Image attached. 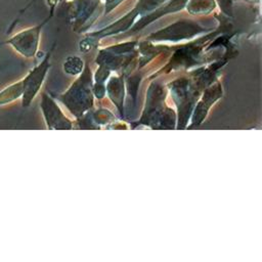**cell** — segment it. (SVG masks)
<instances>
[{"label": "cell", "instance_id": "obj_1", "mask_svg": "<svg viewBox=\"0 0 262 262\" xmlns=\"http://www.w3.org/2000/svg\"><path fill=\"white\" fill-rule=\"evenodd\" d=\"M41 27L42 25L23 30L0 42V45H9L24 57H33L37 52Z\"/></svg>", "mask_w": 262, "mask_h": 262}, {"label": "cell", "instance_id": "obj_3", "mask_svg": "<svg viewBox=\"0 0 262 262\" xmlns=\"http://www.w3.org/2000/svg\"><path fill=\"white\" fill-rule=\"evenodd\" d=\"M24 93L23 80H18L12 84L7 85L2 90H0V106L8 105L17 99L21 98Z\"/></svg>", "mask_w": 262, "mask_h": 262}, {"label": "cell", "instance_id": "obj_2", "mask_svg": "<svg viewBox=\"0 0 262 262\" xmlns=\"http://www.w3.org/2000/svg\"><path fill=\"white\" fill-rule=\"evenodd\" d=\"M48 57H46L40 64L35 67L30 73L24 77L23 85H24V93L21 96V104L24 107H27L31 104L36 94L38 93L44 77L46 75L48 69Z\"/></svg>", "mask_w": 262, "mask_h": 262}]
</instances>
